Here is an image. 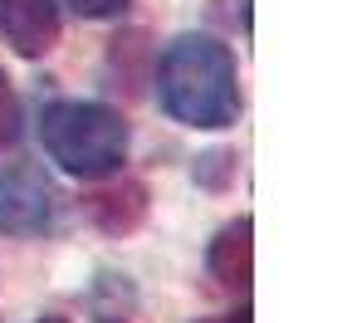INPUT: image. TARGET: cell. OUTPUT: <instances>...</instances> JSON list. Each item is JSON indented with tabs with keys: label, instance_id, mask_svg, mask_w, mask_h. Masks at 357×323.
Here are the masks:
<instances>
[{
	"label": "cell",
	"instance_id": "cell-1",
	"mask_svg": "<svg viewBox=\"0 0 357 323\" xmlns=\"http://www.w3.org/2000/svg\"><path fill=\"white\" fill-rule=\"evenodd\" d=\"M157 98L181 128L220 133L240 118L235 54L211 35H176L157 69Z\"/></svg>",
	"mask_w": 357,
	"mask_h": 323
},
{
	"label": "cell",
	"instance_id": "cell-2",
	"mask_svg": "<svg viewBox=\"0 0 357 323\" xmlns=\"http://www.w3.org/2000/svg\"><path fill=\"white\" fill-rule=\"evenodd\" d=\"M40 142L50 162L79 181H103L128 162V123L108 103L93 98H59L40 113Z\"/></svg>",
	"mask_w": 357,
	"mask_h": 323
},
{
	"label": "cell",
	"instance_id": "cell-7",
	"mask_svg": "<svg viewBox=\"0 0 357 323\" xmlns=\"http://www.w3.org/2000/svg\"><path fill=\"white\" fill-rule=\"evenodd\" d=\"M64 6L74 15H84V20H113V15L128 10V0H64Z\"/></svg>",
	"mask_w": 357,
	"mask_h": 323
},
{
	"label": "cell",
	"instance_id": "cell-3",
	"mask_svg": "<svg viewBox=\"0 0 357 323\" xmlns=\"http://www.w3.org/2000/svg\"><path fill=\"white\" fill-rule=\"evenodd\" d=\"M59 216V191L45 167L35 162H10L0 172V235H45Z\"/></svg>",
	"mask_w": 357,
	"mask_h": 323
},
{
	"label": "cell",
	"instance_id": "cell-9",
	"mask_svg": "<svg viewBox=\"0 0 357 323\" xmlns=\"http://www.w3.org/2000/svg\"><path fill=\"white\" fill-rule=\"evenodd\" d=\"M40 323H69V318H59V313H45V318H40Z\"/></svg>",
	"mask_w": 357,
	"mask_h": 323
},
{
	"label": "cell",
	"instance_id": "cell-6",
	"mask_svg": "<svg viewBox=\"0 0 357 323\" xmlns=\"http://www.w3.org/2000/svg\"><path fill=\"white\" fill-rule=\"evenodd\" d=\"M15 137H20V98H15L10 79L0 74V147L15 142Z\"/></svg>",
	"mask_w": 357,
	"mask_h": 323
},
{
	"label": "cell",
	"instance_id": "cell-4",
	"mask_svg": "<svg viewBox=\"0 0 357 323\" xmlns=\"http://www.w3.org/2000/svg\"><path fill=\"white\" fill-rule=\"evenodd\" d=\"M0 40L20 59H40L59 45V6L54 0H0Z\"/></svg>",
	"mask_w": 357,
	"mask_h": 323
},
{
	"label": "cell",
	"instance_id": "cell-8",
	"mask_svg": "<svg viewBox=\"0 0 357 323\" xmlns=\"http://www.w3.org/2000/svg\"><path fill=\"white\" fill-rule=\"evenodd\" d=\"M196 323H250V308H240V313H220V318H196Z\"/></svg>",
	"mask_w": 357,
	"mask_h": 323
},
{
	"label": "cell",
	"instance_id": "cell-5",
	"mask_svg": "<svg viewBox=\"0 0 357 323\" xmlns=\"http://www.w3.org/2000/svg\"><path fill=\"white\" fill-rule=\"evenodd\" d=\"M250 216H240V220H230L215 240H211V250H206V264H211V279L220 284V289H230V294H245L250 289V274H255V250H250Z\"/></svg>",
	"mask_w": 357,
	"mask_h": 323
}]
</instances>
